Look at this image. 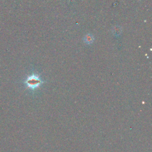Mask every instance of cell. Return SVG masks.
Listing matches in <instances>:
<instances>
[{
    "label": "cell",
    "instance_id": "obj_1",
    "mask_svg": "<svg viewBox=\"0 0 152 152\" xmlns=\"http://www.w3.org/2000/svg\"><path fill=\"white\" fill-rule=\"evenodd\" d=\"M43 82V80L39 75L33 74L27 77L26 80V84L28 88L35 90L41 86Z\"/></svg>",
    "mask_w": 152,
    "mask_h": 152
}]
</instances>
